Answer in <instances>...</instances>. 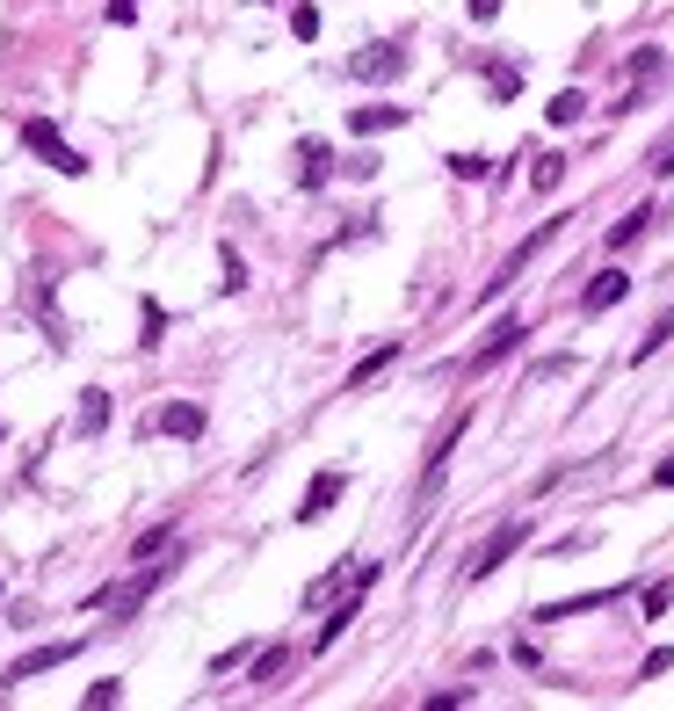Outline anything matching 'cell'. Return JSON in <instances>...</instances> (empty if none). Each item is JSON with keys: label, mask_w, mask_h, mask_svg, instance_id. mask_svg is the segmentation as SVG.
<instances>
[{"label": "cell", "mask_w": 674, "mask_h": 711, "mask_svg": "<svg viewBox=\"0 0 674 711\" xmlns=\"http://www.w3.org/2000/svg\"><path fill=\"white\" fill-rule=\"evenodd\" d=\"M392 356H399V342H384V348H370L363 364L348 370V392H363V385H370V378H384V370H392Z\"/></svg>", "instance_id": "9a60e30c"}, {"label": "cell", "mask_w": 674, "mask_h": 711, "mask_svg": "<svg viewBox=\"0 0 674 711\" xmlns=\"http://www.w3.org/2000/svg\"><path fill=\"white\" fill-rule=\"evenodd\" d=\"M291 668H297V654H291V646H269V654L254 660V676H247V682H254V690H276V682L291 676Z\"/></svg>", "instance_id": "4fadbf2b"}, {"label": "cell", "mask_w": 674, "mask_h": 711, "mask_svg": "<svg viewBox=\"0 0 674 711\" xmlns=\"http://www.w3.org/2000/svg\"><path fill=\"white\" fill-rule=\"evenodd\" d=\"M457 704H471V690H435L428 697V711H457Z\"/></svg>", "instance_id": "4316f807"}, {"label": "cell", "mask_w": 674, "mask_h": 711, "mask_svg": "<svg viewBox=\"0 0 674 711\" xmlns=\"http://www.w3.org/2000/svg\"><path fill=\"white\" fill-rule=\"evenodd\" d=\"M291 30H297V36H319V8H312V0L297 8V15H291Z\"/></svg>", "instance_id": "484cf974"}, {"label": "cell", "mask_w": 674, "mask_h": 711, "mask_svg": "<svg viewBox=\"0 0 674 711\" xmlns=\"http://www.w3.org/2000/svg\"><path fill=\"white\" fill-rule=\"evenodd\" d=\"M406 123V103H363V109H348V131L356 139H378V131H399Z\"/></svg>", "instance_id": "ba28073f"}, {"label": "cell", "mask_w": 674, "mask_h": 711, "mask_svg": "<svg viewBox=\"0 0 674 711\" xmlns=\"http://www.w3.org/2000/svg\"><path fill=\"white\" fill-rule=\"evenodd\" d=\"M544 117H552V123H580V117H588V95H580V87H566V95H552V109H544Z\"/></svg>", "instance_id": "e0dca14e"}, {"label": "cell", "mask_w": 674, "mask_h": 711, "mask_svg": "<svg viewBox=\"0 0 674 711\" xmlns=\"http://www.w3.org/2000/svg\"><path fill=\"white\" fill-rule=\"evenodd\" d=\"M167 573H174V567H153V559H139V573H131V581H117V589H102V595H95V603H102L109 617H117V625H123V617H139V610L153 603V589H160V581H167Z\"/></svg>", "instance_id": "6da1fadb"}, {"label": "cell", "mask_w": 674, "mask_h": 711, "mask_svg": "<svg viewBox=\"0 0 674 711\" xmlns=\"http://www.w3.org/2000/svg\"><path fill=\"white\" fill-rule=\"evenodd\" d=\"M22 146H30L44 168H58V174H87V160L73 153L66 139H58V123H52V117H30V123H22Z\"/></svg>", "instance_id": "3957f363"}, {"label": "cell", "mask_w": 674, "mask_h": 711, "mask_svg": "<svg viewBox=\"0 0 674 711\" xmlns=\"http://www.w3.org/2000/svg\"><path fill=\"white\" fill-rule=\"evenodd\" d=\"M653 218H660L653 204H639V211H623L617 226H609V247H617V255H623V247H639V240H645V226H653Z\"/></svg>", "instance_id": "5bb4252c"}, {"label": "cell", "mask_w": 674, "mask_h": 711, "mask_svg": "<svg viewBox=\"0 0 674 711\" xmlns=\"http://www.w3.org/2000/svg\"><path fill=\"white\" fill-rule=\"evenodd\" d=\"M623 298H631V277H623V269H602V277L580 291V313H609V305H623Z\"/></svg>", "instance_id": "30bf717a"}, {"label": "cell", "mask_w": 674, "mask_h": 711, "mask_svg": "<svg viewBox=\"0 0 674 711\" xmlns=\"http://www.w3.org/2000/svg\"><path fill=\"white\" fill-rule=\"evenodd\" d=\"M139 327H145V334H139L145 348H160V342H167V305H160V298H145V305H139Z\"/></svg>", "instance_id": "2e32d148"}, {"label": "cell", "mask_w": 674, "mask_h": 711, "mask_svg": "<svg viewBox=\"0 0 674 711\" xmlns=\"http://www.w3.org/2000/svg\"><path fill=\"white\" fill-rule=\"evenodd\" d=\"M399 73H406V44H363V52H348V80H363V87L399 80Z\"/></svg>", "instance_id": "277c9868"}, {"label": "cell", "mask_w": 674, "mask_h": 711, "mask_svg": "<svg viewBox=\"0 0 674 711\" xmlns=\"http://www.w3.org/2000/svg\"><path fill=\"white\" fill-rule=\"evenodd\" d=\"M348 494V472L341 465H327V472H312V486H305V502H297V523H319L334 502Z\"/></svg>", "instance_id": "8992f818"}, {"label": "cell", "mask_w": 674, "mask_h": 711, "mask_svg": "<svg viewBox=\"0 0 674 711\" xmlns=\"http://www.w3.org/2000/svg\"><path fill=\"white\" fill-rule=\"evenodd\" d=\"M117 697H123V682H87L80 704H87V711H102V704H117Z\"/></svg>", "instance_id": "603a6c76"}, {"label": "cell", "mask_w": 674, "mask_h": 711, "mask_svg": "<svg viewBox=\"0 0 674 711\" xmlns=\"http://www.w3.org/2000/svg\"><path fill=\"white\" fill-rule=\"evenodd\" d=\"M0 451H8V421H0Z\"/></svg>", "instance_id": "4dcf8cb0"}, {"label": "cell", "mask_w": 674, "mask_h": 711, "mask_svg": "<svg viewBox=\"0 0 674 711\" xmlns=\"http://www.w3.org/2000/svg\"><path fill=\"white\" fill-rule=\"evenodd\" d=\"M131 15H139V0H109V22H117V30H123Z\"/></svg>", "instance_id": "83f0119b"}, {"label": "cell", "mask_w": 674, "mask_h": 711, "mask_svg": "<svg viewBox=\"0 0 674 711\" xmlns=\"http://www.w3.org/2000/svg\"><path fill=\"white\" fill-rule=\"evenodd\" d=\"M522 334H530V327H522V320H501V327H493V334H486L479 348H471V370H493V364H501V356H508V348H522Z\"/></svg>", "instance_id": "9c48e42d"}, {"label": "cell", "mask_w": 674, "mask_h": 711, "mask_svg": "<svg viewBox=\"0 0 674 711\" xmlns=\"http://www.w3.org/2000/svg\"><path fill=\"white\" fill-rule=\"evenodd\" d=\"M486 168H493V160H486V153H449V174H457V182H479Z\"/></svg>", "instance_id": "ffe728a7"}, {"label": "cell", "mask_w": 674, "mask_h": 711, "mask_svg": "<svg viewBox=\"0 0 674 711\" xmlns=\"http://www.w3.org/2000/svg\"><path fill=\"white\" fill-rule=\"evenodd\" d=\"M218 269H225V277H218V283H225V291H247V261H240V255H232V247H225V255H218Z\"/></svg>", "instance_id": "7402d4cb"}, {"label": "cell", "mask_w": 674, "mask_h": 711, "mask_svg": "<svg viewBox=\"0 0 674 711\" xmlns=\"http://www.w3.org/2000/svg\"><path fill=\"white\" fill-rule=\"evenodd\" d=\"M522 545H530V516H508L501 530H493V538H486L479 552H471V567H465V573H471V581H486V573H501L508 559L522 552Z\"/></svg>", "instance_id": "7a4b0ae2"}, {"label": "cell", "mask_w": 674, "mask_h": 711, "mask_svg": "<svg viewBox=\"0 0 674 711\" xmlns=\"http://www.w3.org/2000/svg\"><path fill=\"white\" fill-rule=\"evenodd\" d=\"M667 334H674V313H660V320H653V334H645V342L631 348V364H653V348L667 342Z\"/></svg>", "instance_id": "d6986e66"}, {"label": "cell", "mask_w": 674, "mask_h": 711, "mask_svg": "<svg viewBox=\"0 0 674 711\" xmlns=\"http://www.w3.org/2000/svg\"><path fill=\"white\" fill-rule=\"evenodd\" d=\"M167 538H174V523H153V530H145V538L131 545V552H139V559H153V552H160V545H167Z\"/></svg>", "instance_id": "cb8c5ba5"}, {"label": "cell", "mask_w": 674, "mask_h": 711, "mask_svg": "<svg viewBox=\"0 0 674 711\" xmlns=\"http://www.w3.org/2000/svg\"><path fill=\"white\" fill-rule=\"evenodd\" d=\"M341 567H348V559H341ZM341 567H334V573H319V581H312V589H305V603H327V595H341V581H348Z\"/></svg>", "instance_id": "44dd1931"}, {"label": "cell", "mask_w": 674, "mask_h": 711, "mask_svg": "<svg viewBox=\"0 0 674 711\" xmlns=\"http://www.w3.org/2000/svg\"><path fill=\"white\" fill-rule=\"evenodd\" d=\"M327 174H334V153L319 139H297V190H319Z\"/></svg>", "instance_id": "8fae6325"}, {"label": "cell", "mask_w": 674, "mask_h": 711, "mask_svg": "<svg viewBox=\"0 0 674 711\" xmlns=\"http://www.w3.org/2000/svg\"><path fill=\"white\" fill-rule=\"evenodd\" d=\"M204 407H196V399H167V407H160V435H174V443H196V435H204Z\"/></svg>", "instance_id": "52a82bcc"}, {"label": "cell", "mask_w": 674, "mask_h": 711, "mask_svg": "<svg viewBox=\"0 0 674 711\" xmlns=\"http://www.w3.org/2000/svg\"><path fill=\"white\" fill-rule=\"evenodd\" d=\"M667 603H674V581H653V589H645V617H660Z\"/></svg>", "instance_id": "d4e9b609"}, {"label": "cell", "mask_w": 674, "mask_h": 711, "mask_svg": "<svg viewBox=\"0 0 674 711\" xmlns=\"http://www.w3.org/2000/svg\"><path fill=\"white\" fill-rule=\"evenodd\" d=\"M73 654H80V639H44V646H30V654L8 660V676L0 682H36V676H52L58 660H73Z\"/></svg>", "instance_id": "5b68a950"}, {"label": "cell", "mask_w": 674, "mask_h": 711, "mask_svg": "<svg viewBox=\"0 0 674 711\" xmlns=\"http://www.w3.org/2000/svg\"><path fill=\"white\" fill-rule=\"evenodd\" d=\"M653 486H674V457H660V465H653Z\"/></svg>", "instance_id": "f546056e"}, {"label": "cell", "mask_w": 674, "mask_h": 711, "mask_svg": "<svg viewBox=\"0 0 674 711\" xmlns=\"http://www.w3.org/2000/svg\"><path fill=\"white\" fill-rule=\"evenodd\" d=\"M566 182V160L558 153H536V168H530V190H558Z\"/></svg>", "instance_id": "ac0fdd59"}, {"label": "cell", "mask_w": 674, "mask_h": 711, "mask_svg": "<svg viewBox=\"0 0 674 711\" xmlns=\"http://www.w3.org/2000/svg\"><path fill=\"white\" fill-rule=\"evenodd\" d=\"M501 15V0H471V22H493Z\"/></svg>", "instance_id": "f1b7e54d"}, {"label": "cell", "mask_w": 674, "mask_h": 711, "mask_svg": "<svg viewBox=\"0 0 674 711\" xmlns=\"http://www.w3.org/2000/svg\"><path fill=\"white\" fill-rule=\"evenodd\" d=\"M102 429H109V392L102 385H87L80 407H73V435H102Z\"/></svg>", "instance_id": "7c38bea8"}]
</instances>
